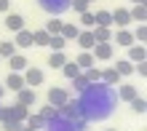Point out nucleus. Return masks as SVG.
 Masks as SVG:
<instances>
[{
    "label": "nucleus",
    "mask_w": 147,
    "mask_h": 131,
    "mask_svg": "<svg viewBox=\"0 0 147 131\" xmlns=\"http://www.w3.org/2000/svg\"><path fill=\"white\" fill-rule=\"evenodd\" d=\"M94 59H102V62H107V59H112V43L105 40V43H94Z\"/></svg>",
    "instance_id": "obj_1"
},
{
    "label": "nucleus",
    "mask_w": 147,
    "mask_h": 131,
    "mask_svg": "<svg viewBox=\"0 0 147 131\" xmlns=\"http://www.w3.org/2000/svg\"><path fill=\"white\" fill-rule=\"evenodd\" d=\"M35 88H27V86H24V88H19L16 91V104H24V107H30V104H35Z\"/></svg>",
    "instance_id": "obj_2"
},
{
    "label": "nucleus",
    "mask_w": 147,
    "mask_h": 131,
    "mask_svg": "<svg viewBox=\"0 0 147 131\" xmlns=\"http://www.w3.org/2000/svg\"><path fill=\"white\" fill-rule=\"evenodd\" d=\"M67 99H70V94H67L64 88H48V102L54 104V107H62Z\"/></svg>",
    "instance_id": "obj_3"
},
{
    "label": "nucleus",
    "mask_w": 147,
    "mask_h": 131,
    "mask_svg": "<svg viewBox=\"0 0 147 131\" xmlns=\"http://www.w3.org/2000/svg\"><path fill=\"white\" fill-rule=\"evenodd\" d=\"M40 5L51 14H62L64 8H70V0H40Z\"/></svg>",
    "instance_id": "obj_4"
},
{
    "label": "nucleus",
    "mask_w": 147,
    "mask_h": 131,
    "mask_svg": "<svg viewBox=\"0 0 147 131\" xmlns=\"http://www.w3.org/2000/svg\"><path fill=\"white\" fill-rule=\"evenodd\" d=\"M24 83L27 86H40L43 83V70H38V67L24 70Z\"/></svg>",
    "instance_id": "obj_5"
},
{
    "label": "nucleus",
    "mask_w": 147,
    "mask_h": 131,
    "mask_svg": "<svg viewBox=\"0 0 147 131\" xmlns=\"http://www.w3.org/2000/svg\"><path fill=\"white\" fill-rule=\"evenodd\" d=\"M75 40H78V46H80L83 51H91V48H94V43H96V40H94V32H91V30L78 32V38H75Z\"/></svg>",
    "instance_id": "obj_6"
},
{
    "label": "nucleus",
    "mask_w": 147,
    "mask_h": 131,
    "mask_svg": "<svg viewBox=\"0 0 147 131\" xmlns=\"http://www.w3.org/2000/svg\"><path fill=\"white\" fill-rule=\"evenodd\" d=\"M8 64H11V72H24L30 62H27L22 54H11V56H8Z\"/></svg>",
    "instance_id": "obj_7"
},
{
    "label": "nucleus",
    "mask_w": 147,
    "mask_h": 131,
    "mask_svg": "<svg viewBox=\"0 0 147 131\" xmlns=\"http://www.w3.org/2000/svg\"><path fill=\"white\" fill-rule=\"evenodd\" d=\"M5 27L11 30V32L24 30V16H19V14H8V16H5Z\"/></svg>",
    "instance_id": "obj_8"
},
{
    "label": "nucleus",
    "mask_w": 147,
    "mask_h": 131,
    "mask_svg": "<svg viewBox=\"0 0 147 131\" xmlns=\"http://www.w3.org/2000/svg\"><path fill=\"white\" fill-rule=\"evenodd\" d=\"M24 75L22 72H11L8 75V80H5V88H11V91H19V88H24Z\"/></svg>",
    "instance_id": "obj_9"
},
{
    "label": "nucleus",
    "mask_w": 147,
    "mask_h": 131,
    "mask_svg": "<svg viewBox=\"0 0 147 131\" xmlns=\"http://www.w3.org/2000/svg\"><path fill=\"white\" fill-rule=\"evenodd\" d=\"M78 32H80V27H78V24H70V22H64V24H62V32H59V35H62V38H64L67 43H72V40L78 38Z\"/></svg>",
    "instance_id": "obj_10"
},
{
    "label": "nucleus",
    "mask_w": 147,
    "mask_h": 131,
    "mask_svg": "<svg viewBox=\"0 0 147 131\" xmlns=\"http://www.w3.org/2000/svg\"><path fill=\"white\" fill-rule=\"evenodd\" d=\"M91 32H94V40H96V43H105V40L112 38V30L110 27H99V24H94Z\"/></svg>",
    "instance_id": "obj_11"
},
{
    "label": "nucleus",
    "mask_w": 147,
    "mask_h": 131,
    "mask_svg": "<svg viewBox=\"0 0 147 131\" xmlns=\"http://www.w3.org/2000/svg\"><path fill=\"white\" fill-rule=\"evenodd\" d=\"M128 22H131V14H128L126 8H118V11H112V24H118V27H126Z\"/></svg>",
    "instance_id": "obj_12"
},
{
    "label": "nucleus",
    "mask_w": 147,
    "mask_h": 131,
    "mask_svg": "<svg viewBox=\"0 0 147 131\" xmlns=\"http://www.w3.org/2000/svg\"><path fill=\"white\" fill-rule=\"evenodd\" d=\"M13 43H16L19 48H30V46H32V32H30V30H19Z\"/></svg>",
    "instance_id": "obj_13"
},
{
    "label": "nucleus",
    "mask_w": 147,
    "mask_h": 131,
    "mask_svg": "<svg viewBox=\"0 0 147 131\" xmlns=\"http://www.w3.org/2000/svg\"><path fill=\"white\" fill-rule=\"evenodd\" d=\"M128 62H144V46L139 43V46H128Z\"/></svg>",
    "instance_id": "obj_14"
},
{
    "label": "nucleus",
    "mask_w": 147,
    "mask_h": 131,
    "mask_svg": "<svg viewBox=\"0 0 147 131\" xmlns=\"http://www.w3.org/2000/svg\"><path fill=\"white\" fill-rule=\"evenodd\" d=\"M115 43H118V46H131V43H134V32H128V30H123V27H120L118 30V35H115Z\"/></svg>",
    "instance_id": "obj_15"
},
{
    "label": "nucleus",
    "mask_w": 147,
    "mask_h": 131,
    "mask_svg": "<svg viewBox=\"0 0 147 131\" xmlns=\"http://www.w3.org/2000/svg\"><path fill=\"white\" fill-rule=\"evenodd\" d=\"M27 115H30V110L24 107V104H13V107H11V120L24 123V120H27Z\"/></svg>",
    "instance_id": "obj_16"
},
{
    "label": "nucleus",
    "mask_w": 147,
    "mask_h": 131,
    "mask_svg": "<svg viewBox=\"0 0 147 131\" xmlns=\"http://www.w3.org/2000/svg\"><path fill=\"white\" fill-rule=\"evenodd\" d=\"M99 80H105V86H118L120 75H118V70H115V67H110V70H105V72H102Z\"/></svg>",
    "instance_id": "obj_17"
},
{
    "label": "nucleus",
    "mask_w": 147,
    "mask_h": 131,
    "mask_svg": "<svg viewBox=\"0 0 147 131\" xmlns=\"http://www.w3.org/2000/svg\"><path fill=\"white\" fill-rule=\"evenodd\" d=\"M94 22L99 27H112V11H96L94 14Z\"/></svg>",
    "instance_id": "obj_18"
},
{
    "label": "nucleus",
    "mask_w": 147,
    "mask_h": 131,
    "mask_svg": "<svg viewBox=\"0 0 147 131\" xmlns=\"http://www.w3.org/2000/svg\"><path fill=\"white\" fill-rule=\"evenodd\" d=\"M136 94H139V91H136V86H120V88H118V99L131 102V99L136 97Z\"/></svg>",
    "instance_id": "obj_19"
},
{
    "label": "nucleus",
    "mask_w": 147,
    "mask_h": 131,
    "mask_svg": "<svg viewBox=\"0 0 147 131\" xmlns=\"http://www.w3.org/2000/svg\"><path fill=\"white\" fill-rule=\"evenodd\" d=\"M64 62H67L64 51H54V54H51V59H48V67H51V70H62Z\"/></svg>",
    "instance_id": "obj_20"
},
{
    "label": "nucleus",
    "mask_w": 147,
    "mask_h": 131,
    "mask_svg": "<svg viewBox=\"0 0 147 131\" xmlns=\"http://www.w3.org/2000/svg\"><path fill=\"white\" fill-rule=\"evenodd\" d=\"M75 64L80 67V70H86V67H91V64H96V59H94V54H91V51H83V54H80V56L75 59Z\"/></svg>",
    "instance_id": "obj_21"
},
{
    "label": "nucleus",
    "mask_w": 147,
    "mask_h": 131,
    "mask_svg": "<svg viewBox=\"0 0 147 131\" xmlns=\"http://www.w3.org/2000/svg\"><path fill=\"white\" fill-rule=\"evenodd\" d=\"M128 14H131V22H144V19H147L144 3H136V5H134V8H131V11H128Z\"/></svg>",
    "instance_id": "obj_22"
},
{
    "label": "nucleus",
    "mask_w": 147,
    "mask_h": 131,
    "mask_svg": "<svg viewBox=\"0 0 147 131\" xmlns=\"http://www.w3.org/2000/svg\"><path fill=\"white\" fill-rule=\"evenodd\" d=\"M62 24H64V22H62V19L56 16V19H48V22H46V27H43V30H46L48 35H59V32H62Z\"/></svg>",
    "instance_id": "obj_23"
},
{
    "label": "nucleus",
    "mask_w": 147,
    "mask_h": 131,
    "mask_svg": "<svg viewBox=\"0 0 147 131\" xmlns=\"http://www.w3.org/2000/svg\"><path fill=\"white\" fill-rule=\"evenodd\" d=\"M48 38H51V35L46 30H35V32H32V46H48Z\"/></svg>",
    "instance_id": "obj_24"
},
{
    "label": "nucleus",
    "mask_w": 147,
    "mask_h": 131,
    "mask_svg": "<svg viewBox=\"0 0 147 131\" xmlns=\"http://www.w3.org/2000/svg\"><path fill=\"white\" fill-rule=\"evenodd\" d=\"M131 110L139 112V115H144V112H147V102H144V97H139V94H136V97L131 99Z\"/></svg>",
    "instance_id": "obj_25"
},
{
    "label": "nucleus",
    "mask_w": 147,
    "mask_h": 131,
    "mask_svg": "<svg viewBox=\"0 0 147 131\" xmlns=\"http://www.w3.org/2000/svg\"><path fill=\"white\" fill-rule=\"evenodd\" d=\"M48 46L54 48V51H64L67 48V40L62 38V35H51V38H48Z\"/></svg>",
    "instance_id": "obj_26"
},
{
    "label": "nucleus",
    "mask_w": 147,
    "mask_h": 131,
    "mask_svg": "<svg viewBox=\"0 0 147 131\" xmlns=\"http://www.w3.org/2000/svg\"><path fill=\"white\" fill-rule=\"evenodd\" d=\"M86 80H88V83H96L99 80V78H102V70H96V64H91V67H86Z\"/></svg>",
    "instance_id": "obj_27"
},
{
    "label": "nucleus",
    "mask_w": 147,
    "mask_h": 131,
    "mask_svg": "<svg viewBox=\"0 0 147 131\" xmlns=\"http://www.w3.org/2000/svg\"><path fill=\"white\" fill-rule=\"evenodd\" d=\"M115 70H118V75H131V72H134V62L123 59V62H118V64H115Z\"/></svg>",
    "instance_id": "obj_28"
},
{
    "label": "nucleus",
    "mask_w": 147,
    "mask_h": 131,
    "mask_svg": "<svg viewBox=\"0 0 147 131\" xmlns=\"http://www.w3.org/2000/svg\"><path fill=\"white\" fill-rule=\"evenodd\" d=\"M62 70H64V75L70 78V80H72L75 75H80V67H78L75 62H64V64H62Z\"/></svg>",
    "instance_id": "obj_29"
},
{
    "label": "nucleus",
    "mask_w": 147,
    "mask_h": 131,
    "mask_svg": "<svg viewBox=\"0 0 147 131\" xmlns=\"http://www.w3.org/2000/svg\"><path fill=\"white\" fill-rule=\"evenodd\" d=\"M11 54H16V43H11V40H3L0 43V56H11Z\"/></svg>",
    "instance_id": "obj_30"
},
{
    "label": "nucleus",
    "mask_w": 147,
    "mask_h": 131,
    "mask_svg": "<svg viewBox=\"0 0 147 131\" xmlns=\"http://www.w3.org/2000/svg\"><path fill=\"white\" fill-rule=\"evenodd\" d=\"M40 118H43V120L59 118V107H54V104H48V107H43V110H40Z\"/></svg>",
    "instance_id": "obj_31"
},
{
    "label": "nucleus",
    "mask_w": 147,
    "mask_h": 131,
    "mask_svg": "<svg viewBox=\"0 0 147 131\" xmlns=\"http://www.w3.org/2000/svg\"><path fill=\"white\" fill-rule=\"evenodd\" d=\"M88 0H70V8H75V14H83V11H88Z\"/></svg>",
    "instance_id": "obj_32"
},
{
    "label": "nucleus",
    "mask_w": 147,
    "mask_h": 131,
    "mask_svg": "<svg viewBox=\"0 0 147 131\" xmlns=\"http://www.w3.org/2000/svg\"><path fill=\"white\" fill-rule=\"evenodd\" d=\"M72 86H75V91H80V94H83L86 88H88V80H86L83 75H75V78H72Z\"/></svg>",
    "instance_id": "obj_33"
},
{
    "label": "nucleus",
    "mask_w": 147,
    "mask_h": 131,
    "mask_svg": "<svg viewBox=\"0 0 147 131\" xmlns=\"http://www.w3.org/2000/svg\"><path fill=\"white\" fill-rule=\"evenodd\" d=\"M80 24H83V27H88V30H91L94 24H96V22H94V14H91V11H83V14H80Z\"/></svg>",
    "instance_id": "obj_34"
},
{
    "label": "nucleus",
    "mask_w": 147,
    "mask_h": 131,
    "mask_svg": "<svg viewBox=\"0 0 147 131\" xmlns=\"http://www.w3.org/2000/svg\"><path fill=\"white\" fill-rule=\"evenodd\" d=\"M27 126H32V128H43V126H46V120H43L40 115H27Z\"/></svg>",
    "instance_id": "obj_35"
},
{
    "label": "nucleus",
    "mask_w": 147,
    "mask_h": 131,
    "mask_svg": "<svg viewBox=\"0 0 147 131\" xmlns=\"http://www.w3.org/2000/svg\"><path fill=\"white\" fill-rule=\"evenodd\" d=\"M134 40H139V43L147 40V27H144V22H139V30L134 32Z\"/></svg>",
    "instance_id": "obj_36"
},
{
    "label": "nucleus",
    "mask_w": 147,
    "mask_h": 131,
    "mask_svg": "<svg viewBox=\"0 0 147 131\" xmlns=\"http://www.w3.org/2000/svg\"><path fill=\"white\" fill-rule=\"evenodd\" d=\"M24 126L19 123V120H5V126H3V131H22Z\"/></svg>",
    "instance_id": "obj_37"
},
{
    "label": "nucleus",
    "mask_w": 147,
    "mask_h": 131,
    "mask_svg": "<svg viewBox=\"0 0 147 131\" xmlns=\"http://www.w3.org/2000/svg\"><path fill=\"white\" fill-rule=\"evenodd\" d=\"M0 120H11V107H0Z\"/></svg>",
    "instance_id": "obj_38"
},
{
    "label": "nucleus",
    "mask_w": 147,
    "mask_h": 131,
    "mask_svg": "<svg viewBox=\"0 0 147 131\" xmlns=\"http://www.w3.org/2000/svg\"><path fill=\"white\" fill-rule=\"evenodd\" d=\"M8 8H11V0H0V11L8 14Z\"/></svg>",
    "instance_id": "obj_39"
},
{
    "label": "nucleus",
    "mask_w": 147,
    "mask_h": 131,
    "mask_svg": "<svg viewBox=\"0 0 147 131\" xmlns=\"http://www.w3.org/2000/svg\"><path fill=\"white\" fill-rule=\"evenodd\" d=\"M134 72H139V75H144V72H147V67H144V62H139V64H136V67H134Z\"/></svg>",
    "instance_id": "obj_40"
},
{
    "label": "nucleus",
    "mask_w": 147,
    "mask_h": 131,
    "mask_svg": "<svg viewBox=\"0 0 147 131\" xmlns=\"http://www.w3.org/2000/svg\"><path fill=\"white\" fill-rule=\"evenodd\" d=\"M22 131H38V128H32V126H24V128H22Z\"/></svg>",
    "instance_id": "obj_41"
},
{
    "label": "nucleus",
    "mask_w": 147,
    "mask_h": 131,
    "mask_svg": "<svg viewBox=\"0 0 147 131\" xmlns=\"http://www.w3.org/2000/svg\"><path fill=\"white\" fill-rule=\"evenodd\" d=\"M134 3H144V0H134Z\"/></svg>",
    "instance_id": "obj_42"
},
{
    "label": "nucleus",
    "mask_w": 147,
    "mask_h": 131,
    "mask_svg": "<svg viewBox=\"0 0 147 131\" xmlns=\"http://www.w3.org/2000/svg\"><path fill=\"white\" fill-rule=\"evenodd\" d=\"M107 131H115V128H107Z\"/></svg>",
    "instance_id": "obj_43"
},
{
    "label": "nucleus",
    "mask_w": 147,
    "mask_h": 131,
    "mask_svg": "<svg viewBox=\"0 0 147 131\" xmlns=\"http://www.w3.org/2000/svg\"><path fill=\"white\" fill-rule=\"evenodd\" d=\"M88 3H94V0H88Z\"/></svg>",
    "instance_id": "obj_44"
}]
</instances>
